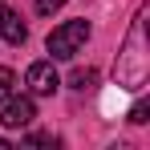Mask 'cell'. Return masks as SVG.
<instances>
[{
    "mask_svg": "<svg viewBox=\"0 0 150 150\" xmlns=\"http://www.w3.org/2000/svg\"><path fill=\"white\" fill-rule=\"evenodd\" d=\"M12 89H16V73H12L8 65H0V101L12 98Z\"/></svg>",
    "mask_w": 150,
    "mask_h": 150,
    "instance_id": "52a82bcc",
    "label": "cell"
},
{
    "mask_svg": "<svg viewBox=\"0 0 150 150\" xmlns=\"http://www.w3.org/2000/svg\"><path fill=\"white\" fill-rule=\"evenodd\" d=\"M0 37H4L8 45H25L28 41V25L21 21V12H12V8L0 12Z\"/></svg>",
    "mask_w": 150,
    "mask_h": 150,
    "instance_id": "5b68a950",
    "label": "cell"
},
{
    "mask_svg": "<svg viewBox=\"0 0 150 150\" xmlns=\"http://www.w3.org/2000/svg\"><path fill=\"white\" fill-rule=\"evenodd\" d=\"M89 41V21H65L61 28H53L49 33V57L53 61H69V57H77L81 53V45Z\"/></svg>",
    "mask_w": 150,
    "mask_h": 150,
    "instance_id": "7a4b0ae2",
    "label": "cell"
},
{
    "mask_svg": "<svg viewBox=\"0 0 150 150\" xmlns=\"http://www.w3.org/2000/svg\"><path fill=\"white\" fill-rule=\"evenodd\" d=\"M25 85L37 93V98H49L53 89L61 85V81H57V69H53V61H33L28 73H25Z\"/></svg>",
    "mask_w": 150,
    "mask_h": 150,
    "instance_id": "3957f363",
    "label": "cell"
},
{
    "mask_svg": "<svg viewBox=\"0 0 150 150\" xmlns=\"http://www.w3.org/2000/svg\"><path fill=\"white\" fill-rule=\"evenodd\" d=\"M69 85H73V89H93V85H98V69H73Z\"/></svg>",
    "mask_w": 150,
    "mask_h": 150,
    "instance_id": "8992f818",
    "label": "cell"
},
{
    "mask_svg": "<svg viewBox=\"0 0 150 150\" xmlns=\"http://www.w3.org/2000/svg\"><path fill=\"white\" fill-rule=\"evenodd\" d=\"M37 118V105H33V98H12L8 105H4V114H0V122L8 126V130H21V126H28Z\"/></svg>",
    "mask_w": 150,
    "mask_h": 150,
    "instance_id": "277c9868",
    "label": "cell"
},
{
    "mask_svg": "<svg viewBox=\"0 0 150 150\" xmlns=\"http://www.w3.org/2000/svg\"><path fill=\"white\" fill-rule=\"evenodd\" d=\"M130 122H134V126L146 122V105H134V110H130Z\"/></svg>",
    "mask_w": 150,
    "mask_h": 150,
    "instance_id": "30bf717a",
    "label": "cell"
},
{
    "mask_svg": "<svg viewBox=\"0 0 150 150\" xmlns=\"http://www.w3.org/2000/svg\"><path fill=\"white\" fill-rule=\"evenodd\" d=\"M114 77L122 89H142L150 77V53H146V8H138L134 25L126 33V45L114 61Z\"/></svg>",
    "mask_w": 150,
    "mask_h": 150,
    "instance_id": "6da1fadb",
    "label": "cell"
},
{
    "mask_svg": "<svg viewBox=\"0 0 150 150\" xmlns=\"http://www.w3.org/2000/svg\"><path fill=\"white\" fill-rule=\"evenodd\" d=\"M28 142H33V146H57L53 134H28Z\"/></svg>",
    "mask_w": 150,
    "mask_h": 150,
    "instance_id": "9c48e42d",
    "label": "cell"
},
{
    "mask_svg": "<svg viewBox=\"0 0 150 150\" xmlns=\"http://www.w3.org/2000/svg\"><path fill=\"white\" fill-rule=\"evenodd\" d=\"M61 4H65V0H37V12H41V16H49V12H57Z\"/></svg>",
    "mask_w": 150,
    "mask_h": 150,
    "instance_id": "ba28073f",
    "label": "cell"
}]
</instances>
